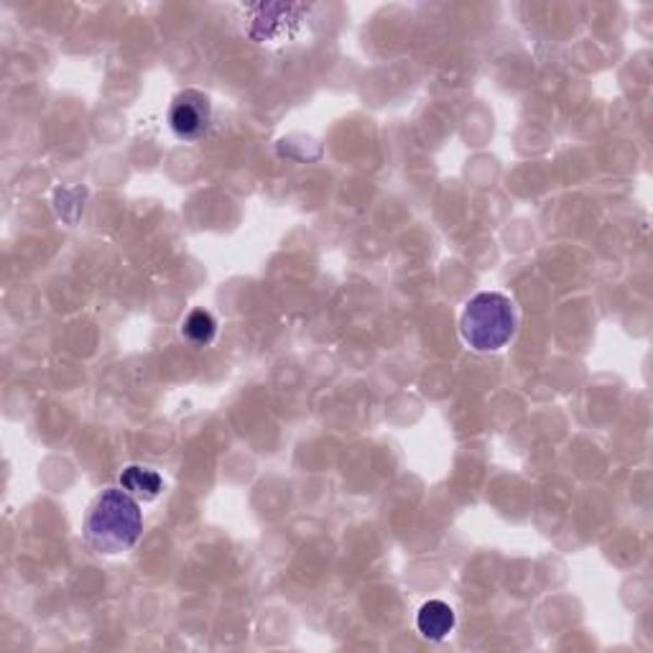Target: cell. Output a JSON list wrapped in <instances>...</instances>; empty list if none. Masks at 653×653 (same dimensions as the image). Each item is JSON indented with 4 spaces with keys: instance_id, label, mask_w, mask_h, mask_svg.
<instances>
[{
    "instance_id": "6da1fadb",
    "label": "cell",
    "mask_w": 653,
    "mask_h": 653,
    "mask_svg": "<svg viewBox=\"0 0 653 653\" xmlns=\"http://www.w3.org/2000/svg\"><path fill=\"white\" fill-rule=\"evenodd\" d=\"M144 531V513L138 500L123 487H108L89 506L85 542L97 554H123L133 549Z\"/></svg>"
},
{
    "instance_id": "7a4b0ae2",
    "label": "cell",
    "mask_w": 653,
    "mask_h": 653,
    "mask_svg": "<svg viewBox=\"0 0 653 653\" xmlns=\"http://www.w3.org/2000/svg\"><path fill=\"white\" fill-rule=\"evenodd\" d=\"M462 340L477 352H495L516 332L513 302L498 291L472 297L460 319Z\"/></svg>"
},
{
    "instance_id": "3957f363",
    "label": "cell",
    "mask_w": 653,
    "mask_h": 653,
    "mask_svg": "<svg viewBox=\"0 0 653 653\" xmlns=\"http://www.w3.org/2000/svg\"><path fill=\"white\" fill-rule=\"evenodd\" d=\"M213 120V105L209 97L199 89H184L174 97L169 108V125L179 138L197 141L207 133Z\"/></svg>"
},
{
    "instance_id": "277c9868",
    "label": "cell",
    "mask_w": 653,
    "mask_h": 653,
    "mask_svg": "<svg viewBox=\"0 0 653 653\" xmlns=\"http://www.w3.org/2000/svg\"><path fill=\"white\" fill-rule=\"evenodd\" d=\"M416 628L430 641H442V638L452 633L455 610L447 603H442V600H430L416 615Z\"/></svg>"
},
{
    "instance_id": "5b68a950",
    "label": "cell",
    "mask_w": 653,
    "mask_h": 653,
    "mask_svg": "<svg viewBox=\"0 0 653 653\" xmlns=\"http://www.w3.org/2000/svg\"><path fill=\"white\" fill-rule=\"evenodd\" d=\"M120 487L138 500H154L164 491V480L159 472L133 464V468H125L123 475H120Z\"/></svg>"
},
{
    "instance_id": "8992f818",
    "label": "cell",
    "mask_w": 653,
    "mask_h": 653,
    "mask_svg": "<svg viewBox=\"0 0 653 653\" xmlns=\"http://www.w3.org/2000/svg\"><path fill=\"white\" fill-rule=\"evenodd\" d=\"M182 335L184 340L199 344V348L202 344H209L217 335V319L205 310H194L186 314V319L182 322Z\"/></svg>"
}]
</instances>
